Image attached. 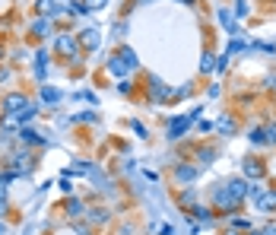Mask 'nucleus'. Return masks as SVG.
<instances>
[{
    "label": "nucleus",
    "instance_id": "1",
    "mask_svg": "<svg viewBox=\"0 0 276 235\" xmlns=\"http://www.w3.org/2000/svg\"><path fill=\"white\" fill-rule=\"evenodd\" d=\"M245 194H248V181H241V178L222 181V184L216 187V194H213V204H216L219 210H235Z\"/></svg>",
    "mask_w": 276,
    "mask_h": 235
},
{
    "label": "nucleus",
    "instance_id": "2",
    "mask_svg": "<svg viewBox=\"0 0 276 235\" xmlns=\"http://www.w3.org/2000/svg\"><path fill=\"white\" fill-rule=\"evenodd\" d=\"M197 115H200V108H194L191 115H184V118H172V121H168V137H172V140L184 137V131L191 127V121L197 118Z\"/></svg>",
    "mask_w": 276,
    "mask_h": 235
},
{
    "label": "nucleus",
    "instance_id": "3",
    "mask_svg": "<svg viewBox=\"0 0 276 235\" xmlns=\"http://www.w3.org/2000/svg\"><path fill=\"white\" fill-rule=\"evenodd\" d=\"M3 108H6V111H16V115H23L25 108H32V105L25 102V96H6V99H3Z\"/></svg>",
    "mask_w": 276,
    "mask_h": 235
},
{
    "label": "nucleus",
    "instance_id": "4",
    "mask_svg": "<svg viewBox=\"0 0 276 235\" xmlns=\"http://www.w3.org/2000/svg\"><path fill=\"white\" fill-rule=\"evenodd\" d=\"M257 210H264V213H273L276 210V191H260V197H257Z\"/></svg>",
    "mask_w": 276,
    "mask_h": 235
},
{
    "label": "nucleus",
    "instance_id": "5",
    "mask_svg": "<svg viewBox=\"0 0 276 235\" xmlns=\"http://www.w3.org/2000/svg\"><path fill=\"white\" fill-rule=\"evenodd\" d=\"M150 96L156 99V102H162L165 96H172V89H168V86L162 83V79H150Z\"/></svg>",
    "mask_w": 276,
    "mask_h": 235
},
{
    "label": "nucleus",
    "instance_id": "6",
    "mask_svg": "<svg viewBox=\"0 0 276 235\" xmlns=\"http://www.w3.org/2000/svg\"><path fill=\"white\" fill-rule=\"evenodd\" d=\"M175 178H178L181 184H191V181L197 178V169H194V165H178V169H175Z\"/></svg>",
    "mask_w": 276,
    "mask_h": 235
},
{
    "label": "nucleus",
    "instance_id": "7",
    "mask_svg": "<svg viewBox=\"0 0 276 235\" xmlns=\"http://www.w3.org/2000/svg\"><path fill=\"white\" fill-rule=\"evenodd\" d=\"M57 51H60V54H73V57H76V42H73L70 35H60L57 38Z\"/></svg>",
    "mask_w": 276,
    "mask_h": 235
},
{
    "label": "nucleus",
    "instance_id": "8",
    "mask_svg": "<svg viewBox=\"0 0 276 235\" xmlns=\"http://www.w3.org/2000/svg\"><path fill=\"white\" fill-rule=\"evenodd\" d=\"M216 16H219V23L226 26V29L232 32V35H238V26H235V16H232V10H219Z\"/></svg>",
    "mask_w": 276,
    "mask_h": 235
},
{
    "label": "nucleus",
    "instance_id": "9",
    "mask_svg": "<svg viewBox=\"0 0 276 235\" xmlns=\"http://www.w3.org/2000/svg\"><path fill=\"white\" fill-rule=\"evenodd\" d=\"M38 10L45 13V19H48V16H60V6H57V0H38Z\"/></svg>",
    "mask_w": 276,
    "mask_h": 235
},
{
    "label": "nucleus",
    "instance_id": "10",
    "mask_svg": "<svg viewBox=\"0 0 276 235\" xmlns=\"http://www.w3.org/2000/svg\"><path fill=\"white\" fill-rule=\"evenodd\" d=\"M108 70H111V73H118V77H127V70H130V67H127L118 54H114V57L108 60Z\"/></svg>",
    "mask_w": 276,
    "mask_h": 235
},
{
    "label": "nucleus",
    "instance_id": "11",
    "mask_svg": "<svg viewBox=\"0 0 276 235\" xmlns=\"http://www.w3.org/2000/svg\"><path fill=\"white\" fill-rule=\"evenodd\" d=\"M79 38H83L86 48H99V32L96 29H83V35H79Z\"/></svg>",
    "mask_w": 276,
    "mask_h": 235
},
{
    "label": "nucleus",
    "instance_id": "12",
    "mask_svg": "<svg viewBox=\"0 0 276 235\" xmlns=\"http://www.w3.org/2000/svg\"><path fill=\"white\" fill-rule=\"evenodd\" d=\"M118 57H121V60H124V64H127V67H130V70H137V54H133V51H130V48H121V51H118Z\"/></svg>",
    "mask_w": 276,
    "mask_h": 235
},
{
    "label": "nucleus",
    "instance_id": "13",
    "mask_svg": "<svg viewBox=\"0 0 276 235\" xmlns=\"http://www.w3.org/2000/svg\"><path fill=\"white\" fill-rule=\"evenodd\" d=\"M216 127H219L222 133H226V137H232V133H235V127H238V124H235L232 118H219V121H216Z\"/></svg>",
    "mask_w": 276,
    "mask_h": 235
},
{
    "label": "nucleus",
    "instance_id": "14",
    "mask_svg": "<svg viewBox=\"0 0 276 235\" xmlns=\"http://www.w3.org/2000/svg\"><path fill=\"white\" fill-rule=\"evenodd\" d=\"M245 175H251V178H264V165H260V162H245Z\"/></svg>",
    "mask_w": 276,
    "mask_h": 235
},
{
    "label": "nucleus",
    "instance_id": "15",
    "mask_svg": "<svg viewBox=\"0 0 276 235\" xmlns=\"http://www.w3.org/2000/svg\"><path fill=\"white\" fill-rule=\"evenodd\" d=\"M42 102H51V105L60 102V89H51V86H45V89H42Z\"/></svg>",
    "mask_w": 276,
    "mask_h": 235
},
{
    "label": "nucleus",
    "instance_id": "16",
    "mask_svg": "<svg viewBox=\"0 0 276 235\" xmlns=\"http://www.w3.org/2000/svg\"><path fill=\"white\" fill-rule=\"evenodd\" d=\"M45 64H48V54L38 51V54H35V73H38V79H45Z\"/></svg>",
    "mask_w": 276,
    "mask_h": 235
},
{
    "label": "nucleus",
    "instance_id": "17",
    "mask_svg": "<svg viewBox=\"0 0 276 235\" xmlns=\"http://www.w3.org/2000/svg\"><path fill=\"white\" fill-rule=\"evenodd\" d=\"M19 137H23L25 143H45V137H38V133L29 131V127H23V131H19Z\"/></svg>",
    "mask_w": 276,
    "mask_h": 235
},
{
    "label": "nucleus",
    "instance_id": "18",
    "mask_svg": "<svg viewBox=\"0 0 276 235\" xmlns=\"http://www.w3.org/2000/svg\"><path fill=\"white\" fill-rule=\"evenodd\" d=\"M248 48V45L245 42H241V38H235V42L232 45H228V51H226V57H232V54H238V51H245Z\"/></svg>",
    "mask_w": 276,
    "mask_h": 235
},
{
    "label": "nucleus",
    "instance_id": "19",
    "mask_svg": "<svg viewBox=\"0 0 276 235\" xmlns=\"http://www.w3.org/2000/svg\"><path fill=\"white\" fill-rule=\"evenodd\" d=\"M79 213H83V204H79V200H70V204H67V216H79Z\"/></svg>",
    "mask_w": 276,
    "mask_h": 235
},
{
    "label": "nucleus",
    "instance_id": "20",
    "mask_svg": "<svg viewBox=\"0 0 276 235\" xmlns=\"http://www.w3.org/2000/svg\"><path fill=\"white\" fill-rule=\"evenodd\" d=\"M232 16H248V0H235V10Z\"/></svg>",
    "mask_w": 276,
    "mask_h": 235
},
{
    "label": "nucleus",
    "instance_id": "21",
    "mask_svg": "<svg viewBox=\"0 0 276 235\" xmlns=\"http://www.w3.org/2000/svg\"><path fill=\"white\" fill-rule=\"evenodd\" d=\"M213 67H216V60H213V54H203V60H200V70H203V73H210Z\"/></svg>",
    "mask_w": 276,
    "mask_h": 235
},
{
    "label": "nucleus",
    "instance_id": "22",
    "mask_svg": "<svg viewBox=\"0 0 276 235\" xmlns=\"http://www.w3.org/2000/svg\"><path fill=\"white\" fill-rule=\"evenodd\" d=\"M251 143H254V146H264V143H267L264 131H251Z\"/></svg>",
    "mask_w": 276,
    "mask_h": 235
},
{
    "label": "nucleus",
    "instance_id": "23",
    "mask_svg": "<svg viewBox=\"0 0 276 235\" xmlns=\"http://www.w3.org/2000/svg\"><path fill=\"white\" fill-rule=\"evenodd\" d=\"M32 29H35V35H48V19H38Z\"/></svg>",
    "mask_w": 276,
    "mask_h": 235
},
{
    "label": "nucleus",
    "instance_id": "24",
    "mask_svg": "<svg viewBox=\"0 0 276 235\" xmlns=\"http://www.w3.org/2000/svg\"><path fill=\"white\" fill-rule=\"evenodd\" d=\"M83 6H86V13H89V10H102L105 0H83Z\"/></svg>",
    "mask_w": 276,
    "mask_h": 235
},
{
    "label": "nucleus",
    "instance_id": "25",
    "mask_svg": "<svg viewBox=\"0 0 276 235\" xmlns=\"http://www.w3.org/2000/svg\"><path fill=\"white\" fill-rule=\"evenodd\" d=\"M19 124H23V121H19V118H13V115H10V118H3V127H6V131H16Z\"/></svg>",
    "mask_w": 276,
    "mask_h": 235
},
{
    "label": "nucleus",
    "instance_id": "26",
    "mask_svg": "<svg viewBox=\"0 0 276 235\" xmlns=\"http://www.w3.org/2000/svg\"><path fill=\"white\" fill-rule=\"evenodd\" d=\"M197 219H200V223H210V210H203V207H197Z\"/></svg>",
    "mask_w": 276,
    "mask_h": 235
},
{
    "label": "nucleus",
    "instance_id": "27",
    "mask_svg": "<svg viewBox=\"0 0 276 235\" xmlns=\"http://www.w3.org/2000/svg\"><path fill=\"white\" fill-rule=\"evenodd\" d=\"M67 6H70V13H79V16H83V13H86V6H83V3H76V0H70V3H67Z\"/></svg>",
    "mask_w": 276,
    "mask_h": 235
},
{
    "label": "nucleus",
    "instance_id": "28",
    "mask_svg": "<svg viewBox=\"0 0 276 235\" xmlns=\"http://www.w3.org/2000/svg\"><path fill=\"white\" fill-rule=\"evenodd\" d=\"M197 159H200L203 165H206V162H213V150H200V156H197Z\"/></svg>",
    "mask_w": 276,
    "mask_h": 235
},
{
    "label": "nucleus",
    "instance_id": "29",
    "mask_svg": "<svg viewBox=\"0 0 276 235\" xmlns=\"http://www.w3.org/2000/svg\"><path fill=\"white\" fill-rule=\"evenodd\" d=\"M264 137H267V143H276V127H267Z\"/></svg>",
    "mask_w": 276,
    "mask_h": 235
},
{
    "label": "nucleus",
    "instance_id": "30",
    "mask_svg": "<svg viewBox=\"0 0 276 235\" xmlns=\"http://www.w3.org/2000/svg\"><path fill=\"white\" fill-rule=\"evenodd\" d=\"M127 32V23H114V35H124Z\"/></svg>",
    "mask_w": 276,
    "mask_h": 235
},
{
    "label": "nucleus",
    "instance_id": "31",
    "mask_svg": "<svg viewBox=\"0 0 276 235\" xmlns=\"http://www.w3.org/2000/svg\"><path fill=\"white\" fill-rule=\"evenodd\" d=\"M264 235H276V226H270V229H267V232H264Z\"/></svg>",
    "mask_w": 276,
    "mask_h": 235
},
{
    "label": "nucleus",
    "instance_id": "32",
    "mask_svg": "<svg viewBox=\"0 0 276 235\" xmlns=\"http://www.w3.org/2000/svg\"><path fill=\"white\" fill-rule=\"evenodd\" d=\"M3 207H6V204H3V200H0V213H3Z\"/></svg>",
    "mask_w": 276,
    "mask_h": 235
},
{
    "label": "nucleus",
    "instance_id": "33",
    "mask_svg": "<svg viewBox=\"0 0 276 235\" xmlns=\"http://www.w3.org/2000/svg\"><path fill=\"white\" fill-rule=\"evenodd\" d=\"M181 3H194V0H181Z\"/></svg>",
    "mask_w": 276,
    "mask_h": 235
},
{
    "label": "nucleus",
    "instance_id": "34",
    "mask_svg": "<svg viewBox=\"0 0 276 235\" xmlns=\"http://www.w3.org/2000/svg\"><path fill=\"white\" fill-rule=\"evenodd\" d=\"M0 235H3V223H0Z\"/></svg>",
    "mask_w": 276,
    "mask_h": 235
},
{
    "label": "nucleus",
    "instance_id": "35",
    "mask_svg": "<svg viewBox=\"0 0 276 235\" xmlns=\"http://www.w3.org/2000/svg\"><path fill=\"white\" fill-rule=\"evenodd\" d=\"M228 235H235V232H228Z\"/></svg>",
    "mask_w": 276,
    "mask_h": 235
},
{
    "label": "nucleus",
    "instance_id": "36",
    "mask_svg": "<svg viewBox=\"0 0 276 235\" xmlns=\"http://www.w3.org/2000/svg\"><path fill=\"white\" fill-rule=\"evenodd\" d=\"M254 235H257V232H254Z\"/></svg>",
    "mask_w": 276,
    "mask_h": 235
}]
</instances>
